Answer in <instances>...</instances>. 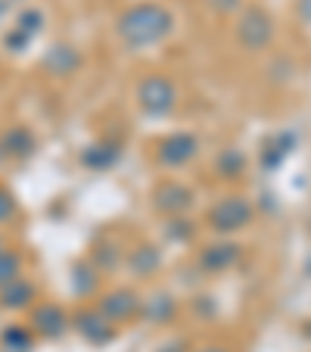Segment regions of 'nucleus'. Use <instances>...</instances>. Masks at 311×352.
<instances>
[{
	"label": "nucleus",
	"instance_id": "nucleus-1",
	"mask_svg": "<svg viewBox=\"0 0 311 352\" xmlns=\"http://www.w3.org/2000/svg\"><path fill=\"white\" fill-rule=\"evenodd\" d=\"M174 28V16L162 3H137L128 7L115 22V34L128 50H143V47H156L165 41Z\"/></svg>",
	"mask_w": 311,
	"mask_h": 352
},
{
	"label": "nucleus",
	"instance_id": "nucleus-2",
	"mask_svg": "<svg viewBox=\"0 0 311 352\" xmlns=\"http://www.w3.org/2000/svg\"><path fill=\"white\" fill-rule=\"evenodd\" d=\"M137 103L146 116L162 119L178 107V85L168 75H146L137 85Z\"/></svg>",
	"mask_w": 311,
	"mask_h": 352
},
{
	"label": "nucleus",
	"instance_id": "nucleus-3",
	"mask_svg": "<svg viewBox=\"0 0 311 352\" xmlns=\"http://www.w3.org/2000/svg\"><path fill=\"white\" fill-rule=\"evenodd\" d=\"M237 41L243 50L258 54V50H268L274 41V19L268 10L262 7H249L243 10V16L237 19Z\"/></svg>",
	"mask_w": 311,
	"mask_h": 352
},
{
	"label": "nucleus",
	"instance_id": "nucleus-4",
	"mask_svg": "<svg viewBox=\"0 0 311 352\" xmlns=\"http://www.w3.org/2000/svg\"><path fill=\"white\" fill-rule=\"evenodd\" d=\"M252 219H255V209H252V203L246 197H224L221 203H215L209 209V225L218 234L243 231V228L252 225Z\"/></svg>",
	"mask_w": 311,
	"mask_h": 352
},
{
	"label": "nucleus",
	"instance_id": "nucleus-5",
	"mask_svg": "<svg viewBox=\"0 0 311 352\" xmlns=\"http://www.w3.org/2000/svg\"><path fill=\"white\" fill-rule=\"evenodd\" d=\"M196 153H199L196 134L178 131V134H168L165 140H159V146H156V162H159L162 168H181Z\"/></svg>",
	"mask_w": 311,
	"mask_h": 352
},
{
	"label": "nucleus",
	"instance_id": "nucleus-6",
	"mask_svg": "<svg viewBox=\"0 0 311 352\" xmlns=\"http://www.w3.org/2000/svg\"><path fill=\"white\" fill-rule=\"evenodd\" d=\"M193 190L184 184H178V181H165V184H159L156 190H152V206L159 209V212L172 215V219H178V215H184L187 209L193 206Z\"/></svg>",
	"mask_w": 311,
	"mask_h": 352
},
{
	"label": "nucleus",
	"instance_id": "nucleus-7",
	"mask_svg": "<svg viewBox=\"0 0 311 352\" xmlns=\"http://www.w3.org/2000/svg\"><path fill=\"white\" fill-rule=\"evenodd\" d=\"M140 306H143V299H140L137 293L128 290V287H119V290H113V293H106V296H103L100 312L106 315L113 324H119V321L134 318V315L140 312Z\"/></svg>",
	"mask_w": 311,
	"mask_h": 352
},
{
	"label": "nucleus",
	"instance_id": "nucleus-8",
	"mask_svg": "<svg viewBox=\"0 0 311 352\" xmlns=\"http://www.w3.org/2000/svg\"><path fill=\"white\" fill-rule=\"evenodd\" d=\"M75 324H78L81 337H84L87 343H93V346H103V343H109V340L115 337V324L100 312V309L97 312H78Z\"/></svg>",
	"mask_w": 311,
	"mask_h": 352
},
{
	"label": "nucleus",
	"instance_id": "nucleus-9",
	"mask_svg": "<svg viewBox=\"0 0 311 352\" xmlns=\"http://www.w3.org/2000/svg\"><path fill=\"white\" fill-rule=\"evenodd\" d=\"M119 160H122V146L113 144V140H93V144L84 146V153H81V166L93 168V172H106Z\"/></svg>",
	"mask_w": 311,
	"mask_h": 352
},
{
	"label": "nucleus",
	"instance_id": "nucleus-10",
	"mask_svg": "<svg viewBox=\"0 0 311 352\" xmlns=\"http://www.w3.org/2000/svg\"><path fill=\"white\" fill-rule=\"evenodd\" d=\"M240 253H243V250H240L237 243H215V246H209V250H203L199 265H203L205 272H227L231 265H237Z\"/></svg>",
	"mask_w": 311,
	"mask_h": 352
},
{
	"label": "nucleus",
	"instance_id": "nucleus-11",
	"mask_svg": "<svg viewBox=\"0 0 311 352\" xmlns=\"http://www.w3.org/2000/svg\"><path fill=\"white\" fill-rule=\"evenodd\" d=\"M34 327H38V333L56 340V337H62V333H66L69 318H66V312H62L60 306L47 302V306H38V312H34Z\"/></svg>",
	"mask_w": 311,
	"mask_h": 352
},
{
	"label": "nucleus",
	"instance_id": "nucleus-12",
	"mask_svg": "<svg viewBox=\"0 0 311 352\" xmlns=\"http://www.w3.org/2000/svg\"><path fill=\"white\" fill-rule=\"evenodd\" d=\"M140 312H143L150 321H156V324H159V321L168 324V321L178 315V306H174V299L168 296V293H152L143 306H140Z\"/></svg>",
	"mask_w": 311,
	"mask_h": 352
},
{
	"label": "nucleus",
	"instance_id": "nucleus-13",
	"mask_svg": "<svg viewBox=\"0 0 311 352\" xmlns=\"http://www.w3.org/2000/svg\"><path fill=\"white\" fill-rule=\"evenodd\" d=\"M159 265H162V256L156 246H140V250H134V253L128 256V268H131L137 278H150Z\"/></svg>",
	"mask_w": 311,
	"mask_h": 352
},
{
	"label": "nucleus",
	"instance_id": "nucleus-14",
	"mask_svg": "<svg viewBox=\"0 0 311 352\" xmlns=\"http://www.w3.org/2000/svg\"><path fill=\"white\" fill-rule=\"evenodd\" d=\"M215 168H218V175L227 181L240 178V175L246 172V153L243 150H221L218 160H215Z\"/></svg>",
	"mask_w": 311,
	"mask_h": 352
},
{
	"label": "nucleus",
	"instance_id": "nucleus-15",
	"mask_svg": "<svg viewBox=\"0 0 311 352\" xmlns=\"http://www.w3.org/2000/svg\"><path fill=\"white\" fill-rule=\"evenodd\" d=\"M47 66L54 69L56 75H72L75 69L81 66V56L75 54L72 47H54V50L47 54Z\"/></svg>",
	"mask_w": 311,
	"mask_h": 352
},
{
	"label": "nucleus",
	"instance_id": "nucleus-16",
	"mask_svg": "<svg viewBox=\"0 0 311 352\" xmlns=\"http://www.w3.org/2000/svg\"><path fill=\"white\" fill-rule=\"evenodd\" d=\"M296 140H299V138H296L292 131H290V134H286V131H284V134H277V138H274L271 144H268V150H265V166H268V168H277L280 162H284L286 156L292 153Z\"/></svg>",
	"mask_w": 311,
	"mask_h": 352
},
{
	"label": "nucleus",
	"instance_id": "nucleus-17",
	"mask_svg": "<svg viewBox=\"0 0 311 352\" xmlns=\"http://www.w3.org/2000/svg\"><path fill=\"white\" fill-rule=\"evenodd\" d=\"M34 299V287L28 284V280H13V284L3 290V306L7 309H25L28 302Z\"/></svg>",
	"mask_w": 311,
	"mask_h": 352
},
{
	"label": "nucleus",
	"instance_id": "nucleus-18",
	"mask_svg": "<svg viewBox=\"0 0 311 352\" xmlns=\"http://www.w3.org/2000/svg\"><path fill=\"white\" fill-rule=\"evenodd\" d=\"M22 259L13 253H0V287H10L13 280H19Z\"/></svg>",
	"mask_w": 311,
	"mask_h": 352
},
{
	"label": "nucleus",
	"instance_id": "nucleus-19",
	"mask_svg": "<svg viewBox=\"0 0 311 352\" xmlns=\"http://www.w3.org/2000/svg\"><path fill=\"white\" fill-rule=\"evenodd\" d=\"M172 228H178V231H168V237H174V240H190L193 237V225H190V221L174 219Z\"/></svg>",
	"mask_w": 311,
	"mask_h": 352
},
{
	"label": "nucleus",
	"instance_id": "nucleus-20",
	"mask_svg": "<svg viewBox=\"0 0 311 352\" xmlns=\"http://www.w3.org/2000/svg\"><path fill=\"white\" fill-rule=\"evenodd\" d=\"M44 25V16L38 13V10H28L25 16H22V28H25V32H34V28H41Z\"/></svg>",
	"mask_w": 311,
	"mask_h": 352
},
{
	"label": "nucleus",
	"instance_id": "nucleus-21",
	"mask_svg": "<svg viewBox=\"0 0 311 352\" xmlns=\"http://www.w3.org/2000/svg\"><path fill=\"white\" fill-rule=\"evenodd\" d=\"M159 352H187V340H172V343H165Z\"/></svg>",
	"mask_w": 311,
	"mask_h": 352
},
{
	"label": "nucleus",
	"instance_id": "nucleus-22",
	"mask_svg": "<svg viewBox=\"0 0 311 352\" xmlns=\"http://www.w3.org/2000/svg\"><path fill=\"white\" fill-rule=\"evenodd\" d=\"M10 212H13V199H10L7 193H0V219H7Z\"/></svg>",
	"mask_w": 311,
	"mask_h": 352
},
{
	"label": "nucleus",
	"instance_id": "nucleus-23",
	"mask_svg": "<svg viewBox=\"0 0 311 352\" xmlns=\"http://www.w3.org/2000/svg\"><path fill=\"white\" fill-rule=\"evenodd\" d=\"M196 352H231L227 346H205V349H196Z\"/></svg>",
	"mask_w": 311,
	"mask_h": 352
}]
</instances>
